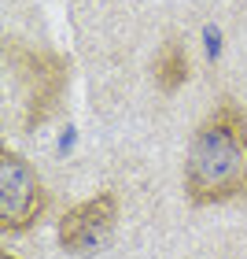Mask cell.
Returning a JSON list of instances; mask_svg holds the SVG:
<instances>
[{"instance_id": "cell-1", "label": "cell", "mask_w": 247, "mask_h": 259, "mask_svg": "<svg viewBox=\"0 0 247 259\" xmlns=\"http://www.w3.org/2000/svg\"><path fill=\"white\" fill-rule=\"evenodd\" d=\"M184 193L196 207L247 193V115L232 100L196 126L184 152Z\"/></svg>"}, {"instance_id": "cell-6", "label": "cell", "mask_w": 247, "mask_h": 259, "mask_svg": "<svg viewBox=\"0 0 247 259\" xmlns=\"http://www.w3.org/2000/svg\"><path fill=\"white\" fill-rule=\"evenodd\" d=\"M0 259H15V255H8V252H4V255H0Z\"/></svg>"}, {"instance_id": "cell-2", "label": "cell", "mask_w": 247, "mask_h": 259, "mask_svg": "<svg viewBox=\"0 0 247 259\" xmlns=\"http://www.w3.org/2000/svg\"><path fill=\"white\" fill-rule=\"evenodd\" d=\"M4 56L11 60V67L19 70L22 85H26V119H22L26 130L48 122L52 111L63 100L70 63L63 56H52V52H30L15 41H4Z\"/></svg>"}, {"instance_id": "cell-3", "label": "cell", "mask_w": 247, "mask_h": 259, "mask_svg": "<svg viewBox=\"0 0 247 259\" xmlns=\"http://www.w3.org/2000/svg\"><path fill=\"white\" fill-rule=\"evenodd\" d=\"M48 207V193L30 167L26 156L15 148H0V230L4 233H26Z\"/></svg>"}, {"instance_id": "cell-4", "label": "cell", "mask_w": 247, "mask_h": 259, "mask_svg": "<svg viewBox=\"0 0 247 259\" xmlns=\"http://www.w3.org/2000/svg\"><path fill=\"white\" fill-rule=\"evenodd\" d=\"M114 222H118V196L103 189L96 196L81 200L59 219V244L70 255H96L111 244Z\"/></svg>"}, {"instance_id": "cell-5", "label": "cell", "mask_w": 247, "mask_h": 259, "mask_svg": "<svg viewBox=\"0 0 247 259\" xmlns=\"http://www.w3.org/2000/svg\"><path fill=\"white\" fill-rule=\"evenodd\" d=\"M184 81H188V52H184V45L177 37H166L159 56H155V85L170 97Z\"/></svg>"}]
</instances>
